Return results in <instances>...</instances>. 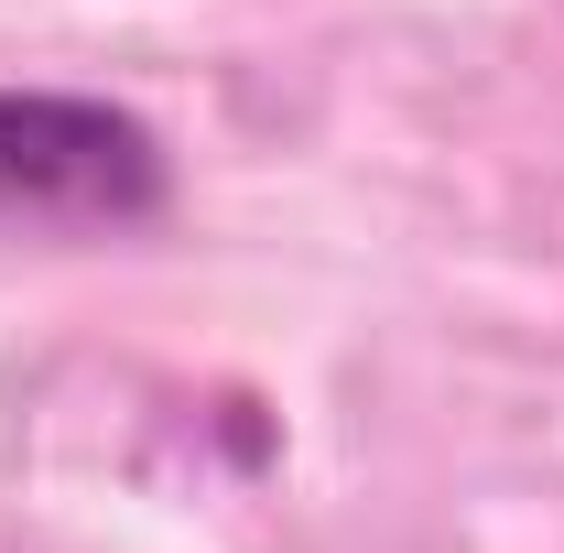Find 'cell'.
Instances as JSON below:
<instances>
[{"mask_svg":"<svg viewBox=\"0 0 564 553\" xmlns=\"http://www.w3.org/2000/svg\"><path fill=\"white\" fill-rule=\"evenodd\" d=\"M174 207L163 131L87 87H0V228L120 239Z\"/></svg>","mask_w":564,"mask_h":553,"instance_id":"6da1fadb","label":"cell"}]
</instances>
